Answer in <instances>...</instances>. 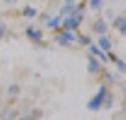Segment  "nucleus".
Returning <instances> with one entry per match:
<instances>
[{
  "label": "nucleus",
  "instance_id": "nucleus-10",
  "mask_svg": "<svg viewBox=\"0 0 126 120\" xmlns=\"http://www.w3.org/2000/svg\"><path fill=\"white\" fill-rule=\"evenodd\" d=\"M23 16H26V17H35L37 16V10H35L34 7H24L23 10Z\"/></svg>",
  "mask_w": 126,
  "mask_h": 120
},
{
  "label": "nucleus",
  "instance_id": "nucleus-9",
  "mask_svg": "<svg viewBox=\"0 0 126 120\" xmlns=\"http://www.w3.org/2000/svg\"><path fill=\"white\" fill-rule=\"evenodd\" d=\"M27 35H29V37H31L33 40H40L41 37H43V34H41L40 30H33V28L27 30Z\"/></svg>",
  "mask_w": 126,
  "mask_h": 120
},
{
  "label": "nucleus",
  "instance_id": "nucleus-14",
  "mask_svg": "<svg viewBox=\"0 0 126 120\" xmlns=\"http://www.w3.org/2000/svg\"><path fill=\"white\" fill-rule=\"evenodd\" d=\"M91 7L92 9H99L101 7V4H102V0H91Z\"/></svg>",
  "mask_w": 126,
  "mask_h": 120
},
{
  "label": "nucleus",
  "instance_id": "nucleus-6",
  "mask_svg": "<svg viewBox=\"0 0 126 120\" xmlns=\"http://www.w3.org/2000/svg\"><path fill=\"white\" fill-rule=\"evenodd\" d=\"M94 30L96 31L98 34H105L108 31V26L103 23V21H96V23L94 24Z\"/></svg>",
  "mask_w": 126,
  "mask_h": 120
},
{
  "label": "nucleus",
  "instance_id": "nucleus-3",
  "mask_svg": "<svg viewBox=\"0 0 126 120\" xmlns=\"http://www.w3.org/2000/svg\"><path fill=\"white\" fill-rule=\"evenodd\" d=\"M79 21L81 20H78V18H75V17H67L65 20L63 21V26L65 27L67 30H69V31H72V30H75L78 26H79Z\"/></svg>",
  "mask_w": 126,
  "mask_h": 120
},
{
  "label": "nucleus",
  "instance_id": "nucleus-2",
  "mask_svg": "<svg viewBox=\"0 0 126 120\" xmlns=\"http://www.w3.org/2000/svg\"><path fill=\"white\" fill-rule=\"evenodd\" d=\"M55 40L60 41L61 44H63L64 47H67L69 44V42H72V41H75L77 38H75V35L71 33V31H65V33H61V34H58L57 37H55Z\"/></svg>",
  "mask_w": 126,
  "mask_h": 120
},
{
  "label": "nucleus",
  "instance_id": "nucleus-18",
  "mask_svg": "<svg viewBox=\"0 0 126 120\" xmlns=\"http://www.w3.org/2000/svg\"><path fill=\"white\" fill-rule=\"evenodd\" d=\"M106 76H108V79L110 80V82H115V76H113V75H112V74H108V75H106Z\"/></svg>",
  "mask_w": 126,
  "mask_h": 120
},
{
  "label": "nucleus",
  "instance_id": "nucleus-5",
  "mask_svg": "<svg viewBox=\"0 0 126 120\" xmlns=\"http://www.w3.org/2000/svg\"><path fill=\"white\" fill-rule=\"evenodd\" d=\"M115 26L119 28L120 34L122 35H126V18L125 17H116L115 18Z\"/></svg>",
  "mask_w": 126,
  "mask_h": 120
},
{
  "label": "nucleus",
  "instance_id": "nucleus-16",
  "mask_svg": "<svg viewBox=\"0 0 126 120\" xmlns=\"http://www.w3.org/2000/svg\"><path fill=\"white\" fill-rule=\"evenodd\" d=\"M78 41H79L81 44H89V38L88 37H79Z\"/></svg>",
  "mask_w": 126,
  "mask_h": 120
},
{
  "label": "nucleus",
  "instance_id": "nucleus-19",
  "mask_svg": "<svg viewBox=\"0 0 126 120\" xmlns=\"http://www.w3.org/2000/svg\"><path fill=\"white\" fill-rule=\"evenodd\" d=\"M20 120H34V119H33L31 116H29V114H27V116H23V117H21Z\"/></svg>",
  "mask_w": 126,
  "mask_h": 120
},
{
  "label": "nucleus",
  "instance_id": "nucleus-21",
  "mask_svg": "<svg viewBox=\"0 0 126 120\" xmlns=\"http://www.w3.org/2000/svg\"><path fill=\"white\" fill-rule=\"evenodd\" d=\"M4 1H7V3H13V1H16V0H4Z\"/></svg>",
  "mask_w": 126,
  "mask_h": 120
},
{
  "label": "nucleus",
  "instance_id": "nucleus-22",
  "mask_svg": "<svg viewBox=\"0 0 126 120\" xmlns=\"http://www.w3.org/2000/svg\"><path fill=\"white\" fill-rule=\"evenodd\" d=\"M6 120H13V119H6Z\"/></svg>",
  "mask_w": 126,
  "mask_h": 120
},
{
  "label": "nucleus",
  "instance_id": "nucleus-20",
  "mask_svg": "<svg viewBox=\"0 0 126 120\" xmlns=\"http://www.w3.org/2000/svg\"><path fill=\"white\" fill-rule=\"evenodd\" d=\"M109 58H110L112 61H116V57H115L113 54H109Z\"/></svg>",
  "mask_w": 126,
  "mask_h": 120
},
{
  "label": "nucleus",
  "instance_id": "nucleus-4",
  "mask_svg": "<svg viewBox=\"0 0 126 120\" xmlns=\"http://www.w3.org/2000/svg\"><path fill=\"white\" fill-rule=\"evenodd\" d=\"M88 71L89 72H99L101 71V64L98 62L95 58H92V57H89L88 58Z\"/></svg>",
  "mask_w": 126,
  "mask_h": 120
},
{
  "label": "nucleus",
  "instance_id": "nucleus-13",
  "mask_svg": "<svg viewBox=\"0 0 126 120\" xmlns=\"http://www.w3.org/2000/svg\"><path fill=\"white\" fill-rule=\"evenodd\" d=\"M115 62L118 64V68H119L120 72H126V64L123 62L122 59H118V58H116V61H115Z\"/></svg>",
  "mask_w": 126,
  "mask_h": 120
},
{
  "label": "nucleus",
  "instance_id": "nucleus-8",
  "mask_svg": "<svg viewBox=\"0 0 126 120\" xmlns=\"http://www.w3.org/2000/svg\"><path fill=\"white\" fill-rule=\"evenodd\" d=\"M89 51H91L94 55L99 57V58H101V59L103 61V62H106V61H108V57H106V55H105V54H103V52L99 50V48H96L95 45H89Z\"/></svg>",
  "mask_w": 126,
  "mask_h": 120
},
{
  "label": "nucleus",
  "instance_id": "nucleus-1",
  "mask_svg": "<svg viewBox=\"0 0 126 120\" xmlns=\"http://www.w3.org/2000/svg\"><path fill=\"white\" fill-rule=\"evenodd\" d=\"M106 86L102 85L101 88H99V91H98V93L95 95V96L91 99V102L88 103V109H91V110H98V109L102 106L103 103V99H105V95H106Z\"/></svg>",
  "mask_w": 126,
  "mask_h": 120
},
{
  "label": "nucleus",
  "instance_id": "nucleus-7",
  "mask_svg": "<svg viewBox=\"0 0 126 120\" xmlns=\"http://www.w3.org/2000/svg\"><path fill=\"white\" fill-rule=\"evenodd\" d=\"M110 41L108 40V37H105V35H102L101 38H99V47H101V50L102 51H109L110 50Z\"/></svg>",
  "mask_w": 126,
  "mask_h": 120
},
{
  "label": "nucleus",
  "instance_id": "nucleus-11",
  "mask_svg": "<svg viewBox=\"0 0 126 120\" xmlns=\"http://www.w3.org/2000/svg\"><path fill=\"white\" fill-rule=\"evenodd\" d=\"M60 21H61V20H60V16H55V17H52L51 20L47 21V26H48L50 28H55V27L60 26Z\"/></svg>",
  "mask_w": 126,
  "mask_h": 120
},
{
  "label": "nucleus",
  "instance_id": "nucleus-12",
  "mask_svg": "<svg viewBox=\"0 0 126 120\" xmlns=\"http://www.w3.org/2000/svg\"><path fill=\"white\" fill-rule=\"evenodd\" d=\"M112 100H113L112 95H105L103 102H105V107H106V109H110V107H112Z\"/></svg>",
  "mask_w": 126,
  "mask_h": 120
},
{
  "label": "nucleus",
  "instance_id": "nucleus-15",
  "mask_svg": "<svg viewBox=\"0 0 126 120\" xmlns=\"http://www.w3.org/2000/svg\"><path fill=\"white\" fill-rule=\"evenodd\" d=\"M18 93V86L17 85H12L9 88V95H17Z\"/></svg>",
  "mask_w": 126,
  "mask_h": 120
},
{
  "label": "nucleus",
  "instance_id": "nucleus-17",
  "mask_svg": "<svg viewBox=\"0 0 126 120\" xmlns=\"http://www.w3.org/2000/svg\"><path fill=\"white\" fill-rule=\"evenodd\" d=\"M4 31H6V27H4V24L0 23V38L4 35Z\"/></svg>",
  "mask_w": 126,
  "mask_h": 120
}]
</instances>
